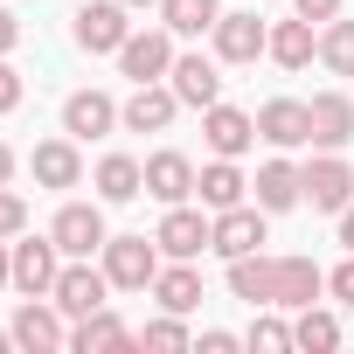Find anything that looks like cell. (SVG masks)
<instances>
[{
    "mask_svg": "<svg viewBox=\"0 0 354 354\" xmlns=\"http://www.w3.org/2000/svg\"><path fill=\"white\" fill-rule=\"evenodd\" d=\"M8 285H15V250L0 243V292H8Z\"/></svg>",
    "mask_w": 354,
    "mask_h": 354,
    "instance_id": "40",
    "label": "cell"
},
{
    "mask_svg": "<svg viewBox=\"0 0 354 354\" xmlns=\"http://www.w3.org/2000/svg\"><path fill=\"white\" fill-rule=\"evenodd\" d=\"M292 8H299L306 21H333V15H340V0H292Z\"/></svg>",
    "mask_w": 354,
    "mask_h": 354,
    "instance_id": "36",
    "label": "cell"
},
{
    "mask_svg": "<svg viewBox=\"0 0 354 354\" xmlns=\"http://www.w3.org/2000/svg\"><path fill=\"white\" fill-rule=\"evenodd\" d=\"M132 340H139V333H132L118 313H104V306H97L91 319L70 326V347H77V354H91V347H132Z\"/></svg>",
    "mask_w": 354,
    "mask_h": 354,
    "instance_id": "27",
    "label": "cell"
},
{
    "mask_svg": "<svg viewBox=\"0 0 354 354\" xmlns=\"http://www.w3.org/2000/svg\"><path fill=\"white\" fill-rule=\"evenodd\" d=\"M70 35H77V49H91V56H118V49H125V35H132L125 0H84Z\"/></svg>",
    "mask_w": 354,
    "mask_h": 354,
    "instance_id": "2",
    "label": "cell"
},
{
    "mask_svg": "<svg viewBox=\"0 0 354 354\" xmlns=\"http://www.w3.org/2000/svg\"><path fill=\"white\" fill-rule=\"evenodd\" d=\"M292 347H306V354L340 347V319H333L326 306H299V319H292Z\"/></svg>",
    "mask_w": 354,
    "mask_h": 354,
    "instance_id": "29",
    "label": "cell"
},
{
    "mask_svg": "<svg viewBox=\"0 0 354 354\" xmlns=\"http://www.w3.org/2000/svg\"><path fill=\"white\" fill-rule=\"evenodd\" d=\"M209 236H216V223H209L202 209H188V202H174V209L160 216V230H153V243H160L167 257H202Z\"/></svg>",
    "mask_w": 354,
    "mask_h": 354,
    "instance_id": "8",
    "label": "cell"
},
{
    "mask_svg": "<svg viewBox=\"0 0 354 354\" xmlns=\"http://www.w3.org/2000/svg\"><path fill=\"white\" fill-rule=\"evenodd\" d=\"M250 188H257V209H264V216H285V209L306 202V167H292V160H264Z\"/></svg>",
    "mask_w": 354,
    "mask_h": 354,
    "instance_id": "12",
    "label": "cell"
},
{
    "mask_svg": "<svg viewBox=\"0 0 354 354\" xmlns=\"http://www.w3.org/2000/svg\"><path fill=\"white\" fill-rule=\"evenodd\" d=\"M319 63L333 70V77H354V21H326V35H319Z\"/></svg>",
    "mask_w": 354,
    "mask_h": 354,
    "instance_id": "30",
    "label": "cell"
},
{
    "mask_svg": "<svg viewBox=\"0 0 354 354\" xmlns=\"http://www.w3.org/2000/svg\"><path fill=\"white\" fill-rule=\"evenodd\" d=\"M15 42H21V21H15V15H8V8H0V56H8V49H15Z\"/></svg>",
    "mask_w": 354,
    "mask_h": 354,
    "instance_id": "38",
    "label": "cell"
},
{
    "mask_svg": "<svg viewBox=\"0 0 354 354\" xmlns=\"http://www.w3.org/2000/svg\"><path fill=\"white\" fill-rule=\"evenodd\" d=\"M8 347H15V333H0V354H8Z\"/></svg>",
    "mask_w": 354,
    "mask_h": 354,
    "instance_id": "43",
    "label": "cell"
},
{
    "mask_svg": "<svg viewBox=\"0 0 354 354\" xmlns=\"http://www.w3.org/2000/svg\"><path fill=\"white\" fill-rule=\"evenodd\" d=\"M28 167H35V181H42V188H77V181H84L77 139H42V146L28 153Z\"/></svg>",
    "mask_w": 354,
    "mask_h": 354,
    "instance_id": "22",
    "label": "cell"
},
{
    "mask_svg": "<svg viewBox=\"0 0 354 354\" xmlns=\"http://www.w3.org/2000/svg\"><path fill=\"white\" fill-rule=\"evenodd\" d=\"M104 278H111L118 292H146V285L160 278V243H153V236H111V243H104Z\"/></svg>",
    "mask_w": 354,
    "mask_h": 354,
    "instance_id": "1",
    "label": "cell"
},
{
    "mask_svg": "<svg viewBox=\"0 0 354 354\" xmlns=\"http://www.w3.org/2000/svg\"><path fill=\"white\" fill-rule=\"evenodd\" d=\"M125 8H160V0H125Z\"/></svg>",
    "mask_w": 354,
    "mask_h": 354,
    "instance_id": "42",
    "label": "cell"
},
{
    "mask_svg": "<svg viewBox=\"0 0 354 354\" xmlns=\"http://www.w3.org/2000/svg\"><path fill=\"white\" fill-rule=\"evenodd\" d=\"M160 21H167L174 35H216L223 0H160Z\"/></svg>",
    "mask_w": 354,
    "mask_h": 354,
    "instance_id": "28",
    "label": "cell"
},
{
    "mask_svg": "<svg viewBox=\"0 0 354 354\" xmlns=\"http://www.w3.org/2000/svg\"><path fill=\"white\" fill-rule=\"evenodd\" d=\"M195 347H202V354H230V347H236V333H223V326H209V333H202Z\"/></svg>",
    "mask_w": 354,
    "mask_h": 354,
    "instance_id": "37",
    "label": "cell"
},
{
    "mask_svg": "<svg viewBox=\"0 0 354 354\" xmlns=\"http://www.w3.org/2000/svg\"><path fill=\"white\" fill-rule=\"evenodd\" d=\"M347 139H354V97H340V91H319V97H313V146L340 153Z\"/></svg>",
    "mask_w": 354,
    "mask_h": 354,
    "instance_id": "21",
    "label": "cell"
},
{
    "mask_svg": "<svg viewBox=\"0 0 354 354\" xmlns=\"http://www.w3.org/2000/svg\"><path fill=\"white\" fill-rule=\"evenodd\" d=\"M21 230H28V202H21L15 188H0V243L21 236Z\"/></svg>",
    "mask_w": 354,
    "mask_h": 354,
    "instance_id": "33",
    "label": "cell"
},
{
    "mask_svg": "<svg viewBox=\"0 0 354 354\" xmlns=\"http://www.w3.org/2000/svg\"><path fill=\"white\" fill-rule=\"evenodd\" d=\"M264 49H271V28L257 15H223L216 21V56L223 63H257Z\"/></svg>",
    "mask_w": 354,
    "mask_h": 354,
    "instance_id": "16",
    "label": "cell"
},
{
    "mask_svg": "<svg viewBox=\"0 0 354 354\" xmlns=\"http://www.w3.org/2000/svg\"><path fill=\"white\" fill-rule=\"evenodd\" d=\"M8 181H15V153L0 146V188H8Z\"/></svg>",
    "mask_w": 354,
    "mask_h": 354,
    "instance_id": "41",
    "label": "cell"
},
{
    "mask_svg": "<svg viewBox=\"0 0 354 354\" xmlns=\"http://www.w3.org/2000/svg\"><path fill=\"white\" fill-rule=\"evenodd\" d=\"M49 236H56V250L63 257H91V250H104L111 236H104V216L91 209V202H63L56 209V223H49Z\"/></svg>",
    "mask_w": 354,
    "mask_h": 354,
    "instance_id": "7",
    "label": "cell"
},
{
    "mask_svg": "<svg viewBox=\"0 0 354 354\" xmlns=\"http://www.w3.org/2000/svg\"><path fill=\"white\" fill-rule=\"evenodd\" d=\"M230 292L243 306H278V257H264V250L230 257Z\"/></svg>",
    "mask_w": 354,
    "mask_h": 354,
    "instance_id": "14",
    "label": "cell"
},
{
    "mask_svg": "<svg viewBox=\"0 0 354 354\" xmlns=\"http://www.w3.org/2000/svg\"><path fill=\"white\" fill-rule=\"evenodd\" d=\"M70 313L56 306V299H21V313H15V347H28V354H56V347H70V326H63Z\"/></svg>",
    "mask_w": 354,
    "mask_h": 354,
    "instance_id": "4",
    "label": "cell"
},
{
    "mask_svg": "<svg viewBox=\"0 0 354 354\" xmlns=\"http://www.w3.org/2000/svg\"><path fill=\"white\" fill-rule=\"evenodd\" d=\"M306 202H313L319 216H340V209L354 202V167H347L340 153H319V160L306 167Z\"/></svg>",
    "mask_w": 354,
    "mask_h": 354,
    "instance_id": "9",
    "label": "cell"
},
{
    "mask_svg": "<svg viewBox=\"0 0 354 354\" xmlns=\"http://www.w3.org/2000/svg\"><path fill=\"white\" fill-rule=\"evenodd\" d=\"M8 250H15V292H21V299H49L56 278H63L56 236H28V243H8Z\"/></svg>",
    "mask_w": 354,
    "mask_h": 354,
    "instance_id": "3",
    "label": "cell"
},
{
    "mask_svg": "<svg viewBox=\"0 0 354 354\" xmlns=\"http://www.w3.org/2000/svg\"><path fill=\"white\" fill-rule=\"evenodd\" d=\"M146 195L167 202V209H174V202H188V195H195V160H188V153H174V146L153 153V160H146Z\"/></svg>",
    "mask_w": 354,
    "mask_h": 354,
    "instance_id": "15",
    "label": "cell"
},
{
    "mask_svg": "<svg viewBox=\"0 0 354 354\" xmlns=\"http://www.w3.org/2000/svg\"><path fill=\"white\" fill-rule=\"evenodd\" d=\"M167 84H174V97L195 104V111H209V104L223 97V77H216V63H209V56H174Z\"/></svg>",
    "mask_w": 354,
    "mask_h": 354,
    "instance_id": "17",
    "label": "cell"
},
{
    "mask_svg": "<svg viewBox=\"0 0 354 354\" xmlns=\"http://www.w3.org/2000/svg\"><path fill=\"white\" fill-rule=\"evenodd\" d=\"M264 56H271V63H285V70H306V63L319 56V35H313V21H306V15H299V21H278Z\"/></svg>",
    "mask_w": 354,
    "mask_h": 354,
    "instance_id": "25",
    "label": "cell"
},
{
    "mask_svg": "<svg viewBox=\"0 0 354 354\" xmlns=\"http://www.w3.org/2000/svg\"><path fill=\"white\" fill-rule=\"evenodd\" d=\"M15 104H21V70L0 56V111H15Z\"/></svg>",
    "mask_w": 354,
    "mask_h": 354,
    "instance_id": "34",
    "label": "cell"
},
{
    "mask_svg": "<svg viewBox=\"0 0 354 354\" xmlns=\"http://www.w3.org/2000/svg\"><path fill=\"white\" fill-rule=\"evenodd\" d=\"M243 188H250V181H243V167H236V160H223V153L195 174V195H202L209 209H236V202H243Z\"/></svg>",
    "mask_w": 354,
    "mask_h": 354,
    "instance_id": "24",
    "label": "cell"
},
{
    "mask_svg": "<svg viewBox=\"0 0 354 354\" xmlns=\"http://www.w3.org/2000/svg\"><path fill=\"white\" fill-rule=\"evenodd\" d=\"M202 139H209V153H223V160H236V153H250V139H257V118L216 97V104L202 111Z\"/></svg>",
    "mask_w": 354,
    "mask_h": 354,
    "instance_id": "11",
    "label": "cell"
},
{
    "mask_svg": "<svg viewBox=\"0 0 354 354\" xmlns=\"http://www.w3.org/2000/svg\"><path fill=\"white\" fill-rule=\"evenodd\" d=\"M243 340H250V347H264V354H285V347H292V326H285V319H271V313L257 306V319H250V333H243Z\"/></svg>",
    "mask_w": 354,
    "mask_h": 354,
    "instance_id": "32",
    "label": "cell"
},
{
    "mask_svg": "<svg viewBox=\"0 0 354 354\" xmlns=\"http://www.w3.org/2000/svg\"><path fill=\"white\" fill-rule=\"evenodd\" d=\"M326 292H333L340 306H354V250H347V264H340V271L326 278Z\"/></svg>",
    "mask_w": 354,
    "mask_h": 354,
    "instance_id": "35",
    "label": "cell"
},
{
    "mask_svg": "<svg viewBox=\"0 0 354 354\" xmlns=\"http://www.w3.org/2000/svg\"><path fill=\"white\" fill-rule=\"evenodd\" d=\"M264 243V209H216V236H209V250H223V257H243V250H257Z\"/></svg>",
    "mask_w": 354,
    "mask_h": 354,
    "instance_id": "18",
    "label": "cell"
},
{
    "mask_svg": "<svg viewBox=\"0 0 354 354\" xmlns=\"http://www.w3.org/2000/svg\"><path fill=\"white\" fill-rule=\"evenodd\" d=\"M104 292H111V278L104 271H91V257H63V278H56V306L70 313V319H91L97 306H104Z\"/></svg>",
    "mask_w": 354,
    "mask_h": 354,
    "instance_id": "6",
    "label": "cell"
},
{
    "mask_svg": "<svg viewBox=\"0 0 354 354\" xmlns=\"http://www.w3.org/2000/svg\"><path fill=\"white\" fill-rule=\"evenodd\" d=\"M257 139H271V146H313V104L271 97V104L257 111Z\"/></svg>",
    "mask_w": 354,
    "mask_h": 354,
    "instance_id": "13",
    "label": "cell"
},
{
    "mask_svg": "<svg viewBox=\"0 0 354 354\" xmlns=\"http://www.w3.org/2000/svg\"><path fill=\"white\" fill-rule=\"evenodd\" d=\"M174 111H181V97H174V84H139L125 104H118V125L125 132H167Z\"/></svg>",
    "mask_w": 354,
    "mask_h": 354,
    "instance_id": "10",
    "label": "cell"
},
{
    "mask_svg": "<svg viewBox=\"0 0 354 354\" xmlns=\"http://www.w3.org/2000/svg\"><path fill=\"white\" fill-rule=\"evenodd\" d=\"M97 195H104V202L146 195V167H139L132 153H104V160H97Z\"/></svg>",
    "mask_w": 354,
    "mask_h": 354,
    "instance_id": "26",
    "label": "cell"
},
{
    "mask_svg": "<svg viewBox=\"0 0 354 354\" xmlns=\"http://www.w3.org/2000/svg\"><path fill=\"white\" fill-rule=\"evenodd\" d=\"M153 299H160V313H195L202 306V271H195V257H174L160 278H153Z\"/></svg>",
    "mask_w": 354,
    "mask_h": 354,
    "instance_id": "19",
    "label": "cell"
},
{
    "mask_svg": "<svg viewBox=\"0 0 354 354\" xmlns=\"http://www.w3.org/2000/svg\"><path fill=\"white\" fill-rule=\"evenodd\" d=\"M111 125H118V104H111L104 91H77V97L63 104V132H70V139H104Z\"/></svg>",
    "mask_w": 354,
    "mask_h": 354,
    "instance_id": "20",
    "label": "cell"
},
{
    "mask_svg": "<svg viewBox=\"0 0 354 354\" xmlns=\"http://www.w3.org/2000/svg\"><path fill=\"white\" fill-rule=\"evenodd\" d=\"M146 347H160V354H181V347H195V333L181 326V313H160V319H146V333H139Z\"/></svg>",
    "mask_w": 354,
    "mask_h": 354,
    "instance_id": "31",
    "label": "cell"
},
{
    "mask_svg": "<svg viewBox=\"0 0 354 354\" xmlns=\"http://www.w3.org/2000/svg\"><path fill=\"white\" fill-rule=\"evenodd\" d=\"M340 250H354V202L340 209Z\"/></svg>",
    "mask_w": 354,
    "mask_h": 354,
    "instance_id": "39",
    "label": "cell"
},
{
    "mask_svg": "<svg viewBox=\"0 0 354 354\" xmlns=\"http://www.w3.org/2000/svg\"><path fill=\"white\" fill-rule=\"evenodd\" d=\"M319 292H326V271H319L313 257H278V306H285V313L313 306Z\"/></svg>",
    "mask_w": 354,
    "mask_h": 354,
    "instance_id": "23",
    "label": "cell"
},
{
    "mask_svg": "<svg viewBox=\"0 0 354 354\" xmlns=\"http://www.w3.org/2000/svg\"><path fill=\"white\" fill-rule=\"evenodd\" d=\"M118 70H125L132 84H160V77L174 70V28L160 21V28H146V35H125V49H118Z\"/></svg>",
    "mask_w": 354,
    "mask_h": 354,
    "instance_id": "5",
    "label": "cell"
}]
</instances>
